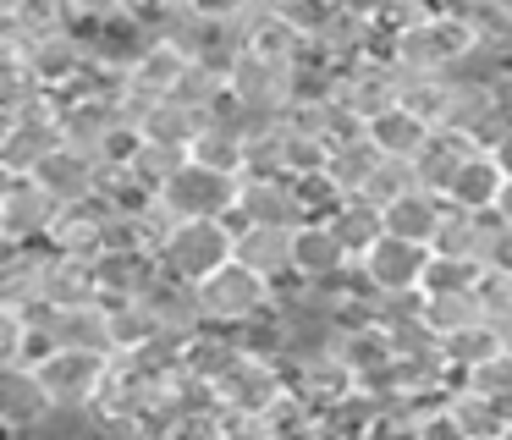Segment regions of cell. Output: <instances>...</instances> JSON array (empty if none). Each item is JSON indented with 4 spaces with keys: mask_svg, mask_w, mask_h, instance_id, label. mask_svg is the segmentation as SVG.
Returning a JSON list of instances; mask_svg holds the SVG:
<instances>
[{
    "mask_svg": "<svg viewBox=\"0 0 512 440\" xmlns=\"http://www.w3.org/2000/svg\"><path fill=\"white\" fill-rule=\"evenodd\" d=\"M292 127H303L309 138H320L331 154L347 149V143H358V138H369V121L358 116V110H347L342 99H336V88L331 94L298 99V105H292Z\"/></svg>",
    "mask_w": 512,
    "mask_h": 440,
    "instance_id": "44dd1931",
    "label": "cell"
},
{
    "mask_svg": "<svg viewBox=\"0 0 512 440\" xmlns=\"http://www.w3.org/2000/svg\"><path fill=\"white\" fill-rule=\"evenodd\" d=\"M474 297H479V308H485V319L496 330L512 325V270H507V264H490V270L479 275Z\"/></svg>",
    "mask_w": 512,
    "mask_h": 440,
    "instance_id": "bcb514c9",
    "label": "cell"
},
{
    "mask_svg": "<svg viewBox=\"0 0 512 440\" xmlns=\"http://www.w3.org/2000/svg\"><path fill=\"white\" fill-rule=\"evenodd\" d=\"M111 363L105 352H50L39 363V385L56 402V413H94L105 380H111Z\"/></svg>",
    "mask_w": 512,
    "mask_h": 440,
    "instance_id": "277c9868",
    "label": "cell"
},
{
    "mask_svg": "<svg viewBox=\"0 0 512 440\" xmlns=\"http://www.w3.org/2000/svg\"><path fill=\"white\" fill-rule=\"evenodd\" d=\"M358 270L369 275L380 297H402V292H424V270H430V248L424 242H402V237H380L375 248L358 259Z\"/></svg>",
    "mask_w": 512,
    "mask_h": 440,
    "instance_id": "7c38bea8",
    "label": "cell"
},
{
    "mask_svg": "<svg viewBox=\"0 0 512 440\" xmlns=\"http://www.w3.org/2000/svg\"><path fill=\"white\" fill-rule=\"evenodd\" d=\"M424 325L435 336H457V330H474V325H490L485 308H479L474 292H441V297H424Z\"/></svg>",
    "mask_w": 512,
    "mask_h": 440,
    "instance_id": "ab89813d",
    "label": "cell"
},
{
    "mask_svg": "<svg viewBox=\"0 0 512 440\" xmlns=\"http://www.w3.org/2000/svg\"><path fill=\"white\" fill-rule=\"evenodd\" d=\"M501 242H507V220L490 209V215H468V209H452L446 204V220L441 231H435L430 253H441V259H468V264H496L501 259Z\"/></svg>",
    "mask_w": 512,
    "mask_h": 440,
    "instance_id": "30bf717a",
    "label": "cell"
},
{
    "mask_svg": "<svg viewBox=\"0 0 512 440\" xmlns=\"http://www.w3.org/2000/svg\"><path fill=\"white\" fill-rule=\"evenodd\" d=\"M397 88H402V66L391 61V55H364V61L336 72V99H342L347 110H358L364 121L386 116V110L397 105Z\"/></svg>",
    "mask_w": 512,
    "mask_h": 440,
    "instance_id": "8fae6325",
    "label": "cell"
},
{
    "mask_svg": "<svg viewBox=\"0 0 512 440\" xmlns=\"http://www.w3.org/2000/svg\"><path fill=\"white\" fill-rule=\"evenodd\" d=\"M56 127H61V143H72V149H83V154H94V160H100L105 143H111L122 127H133V121H127V105H122V99H105V94H61Z\"/></svg>",
    "mask_w": 512,
    "mask_h": 440,
    "instance_id": "9c48e42d",
    "label": "cell"
},
{
    "mask_svg": "<svg viewBox=\"0 0 512 440\" xmlns=\"http://www.w3.org/2000/svg\"><path fill=\"white\" fill-rule=\"evenodd\" d=\"M39 325L56 336L61 352H105L116 358V330H111V303H83V308H28Z\"/></svg>",
    "mask_w": 512,
    "mask_h": 440,
    "instance_id": "4fadbf2b",
    "label": "cell"
},
{
    "mask_svg": "<svg viewBox=\"0 0 512 440\" xmlns=\"http://www.w3.org/2000/svg\"><path fill=\"white\" fill-rule=\"evenodd\" d=\"M325 226L336 231V242H342L353 259H364V253L386 237V209H380L375 198L358 193V198H342V204H336V215L325 220Z\"/></svg>",
    "mask_w": 512,
    "mask_h": 440,
    "instance_id": "1f68e13d",
    "label": "cell"
},
{
    "mask_svg": "<svg viewBox=\"0 0 512 440\" xmlns=\"http://www.w3.org/2000/svg\"><path fill=\"white\" fill-rule=\"evenodd\" d=\"M292 121L276 116V121H254L248 127V171L254 182H265V176H292Z\"/></svg>",
    "mask_w": 512,
    "mask_h": 440,
    "instance_id": "836d02e7",
    "label": "cell"
},
{
    "mask_svg": "<svg viewBox=\"0 0 512 440\" xmlns=\"http://www.w3.org/2000/svg\"><path fill=\"white\" fill-rule=\"evenodd\" d=\"M287 380L298 396H309L320 413H331L336 402H347V396H358V374L342 363V352L325 347V352H303V358L287 363Z\"/></svg>",
    "mask_w": 512,
    "mask_h": 440,
    "instance_id": "2e32d148",
    "label": "cell"
},
{
    "mask_svg": "<svg viewBox=\"0 0 512 440\" xmlns=\"http://www.w3.org/2000/svg\"><path fill=\"white\" fill-rule=\"evenodd\" d=\"M490 6H496V11H501V17H512V0H490Z\"/></svg>",
    "mask_w": 512,
    "mask_h": 440,
    "instance_id": "db71d44e",
    "label": "cell"
},
{
    "mask_svg": "<svg viewBox=\"0 0 512 440\" xmlns=\"http://www.w3.org/2000/svg\"><path fill=\"white\" fill-rule=\"evenodd\" d=\"M199 303H204V319H210V330H243L254 325V319L276 314L281 292L265 281L259 270H248V264H221V270L210 275V281H199Z\"/></svg>",
    "mask_w": 512,
    "mask_h": 440,
    "instance_id": "7a4b0ae2",
    "label": "cell"
},
{
    "mask_svg": "<svg viewBox=\"0 0 512 440\" xmlns=\"http://www.w3.org/2000/svg\"><path fill=\"white\" fill-rule=\"evenodd\" d=\"M287 369L270 358H254V352H237L232 363H226V374L215 380V396H221L226 418H265L270 402H276L281 391H287Z\"/></svg>",
    "mask_w": 512,
    "mask_h": 440,
    "instance_id": "52a82bcc",
    "label": "cell"
},
{
    "mask_svg": "<svg viewBox=\"0 0 512 440\" xmlns=\"http://www.w3.org/2000/svg\"><path fill=\"white\" fill-rule=\"evenodd\" d=\"M34 182L45 187L56 204H83V198H100V160L72 149V143H56V149L39 160Z\"/></svg>",
    "mask_w": 512,
    "mask_h": 440,
    "instance_id": "ffe728a7",
    "label": "cell"
},
{
    "mask_svg": "<svg viewBox=\"0 0 512 440\" xmlns=\"http://www.w3.org/2000/svg\"><path fill=\"white\" fill-rule=\"evenodd\" d=\"M490 154H496V165H501V171H507V182H512V138L501 143V149H490Z\"/></svg>",
    "mask_w": 512,
    "mask_h": 440,
    "instance_id": "816d5d0a",
    "label": "cell"
},
{
    "mask_svg": "<svg viewBox=\"0 0 512 440\" xmlns=\"http://www.w3.org/2000/svg\"><path fill=\"white\" fill-rule=\"evenodd\" d=\"M446 402H452V396H446ZM446 402L419 407V413H413V435H419V440H468L463 429H457V418H452V407H446Z\"/></svg>",
    "mask_w": 512,
    "mask_h": 440,
    "instance_id": "c3c4849f",
    "label": "cell"
},
{
    "mask_svg": "<svg viewBox=\"0 0 512 440\" xmlns=\"http://www.w3.org/2000/svg\"><path fill=\"white\" fill-rule=\"evenodd\" d=\"M61 143L56 116H12L0 121V171L6 176H34L39 160Z\"/></svg>",
    "mask_w": 512,
    "mask_h": 440,
    "instance_id": "7402d4cb",
    "label": "cell"
},
{
    "mask_svg": "<svg viewBox=\"0 0 512 440\" xmlns=\"http://www.w3.org/2000/svg\"><path fill=\"white\" fill-rule=\"evenodd\" d=\"M380 160H386V154H380L369 138H358V143H347V149H336V154H331L325 176H331V182L342 187V198H358V193H369V182H375Z\"/></svg>",
    "mask_w": 512,
    "mask_h": 440,
    "instance_id": "8d00e7d4",
    "label": "cell"
},
{
    "mask_svg": "<svg viewBox=\"0 0 512 440\" xmlns=\"http://www.w3.org/2000/svg\"><path fill=\"white\" fill-rule=\"evenodd\" d=\"M204 127H210V116L177 105V99H160V105H149L144 116H138L144 143H160V149H193V138H199Z\"/></svg>",
    "mask_w": 512,
    "mask_h": 440,
    "instance_id": "d6a6232c",
    "label": "cell"
},
{
    "mask_svg": "<svg viewBox=\"0 0 512 440\" xmlns=\"http://www.w3.org/2000/svg\"><path fill=\"white\" fill-rule=\"evenodd\" d=\"M446 220V198L430 193V187H413V193H402L397 204H386V231L402 242H424L430 248L435 231H441Z\"/></svg>",
    "mask_w": 512,
    "mask_h": 440,
    "instance_id": "f546056e",
    "label": "cell"
},
{
    "mask_svg": "<svg viewBox=\"0 0 512 440\" xmlns=\"http://www.w3.org/2000/svg\"><path fill=\"white\" fill-rule=\"evenodd\" d=\"M226 226L243 231V226H309L303 215V198L292 176H243V198H237V215H226Z\"/></svg>",
    "mask_w": 512,
    "mask_h": 440,
    "instance_id": "5bb4252c",
    "label": "cell"
},
{
    "mask_svg": "<svg viewBox=\"0 0 512 440\" xmlns=\"http://www.w3.org/2000/svg\"><path fill=\"white\" fill-rule=\"evenodd\" d=\"M0 22L23 28L28 39H50V33H72V28H83L78 11H72V0H23V6L12 11V17H0Z\"/></svg>",
    "mask_w": 512,
    "mask_h": 440,
    "instance_id": "60d3db41",
    "label": "cell"
},
{
    "mask_svg": "<svg viewBox=\"0 0 512 440\" xmlns=\"http://www.w3.org/2000/svg\"><path fill=\"white\" fill-rule=\"evenodd\" d=\"M485 264H468V259H441L430 253V270H424V297H441V292H474Z\"/></svg>",
    "mask_w": 512,
    "mask_h": 440,
    "instance_id": "ee69618b",
    "label": "cell"
},
{
    "mask_svg": "<svg viewBox=\"0 0 512 440\" xmlns=\"http://www.w3.org/2000/svg\"><path fill=\"white\" fill-rule=\"evenodd\" d=\"M501 440H512V413H507V429H501Z\"/></svg>",
    "mask_w": 512,
    "mask_h": 440,
    "instance_id": "11a10c76",
    "label": "cell"
},
{
    "mask_svg": "<svg viewBox=\"0 0 512 440\" xmlns=\"http://www.w3.org/2000/svg\"><path fill=\"white\" fill-rule=\"evenodd\" d=\"M441 347H446V358H452V369L468 374V369H479L485 358H496V352H501V336H496V325H474V330H457V336H446Z\"/></svg>",
    "mask_w": 512,
    "mask_h": 440,
    "instance_id": "7bdbcfd3",
    "label": "cell"
},
{
    "mask_svg": "<svg viewBox=\"0 0 512 440\" xmlns=\"http://www.w3.org/2000/svg\"><path fill=\"white\" fill-rule=\"evenodd\" d=\"M56 220L61 204L34 176H6V187H0V237H6V248H45Z\"/></svg>",
    "mask_w": 512,
    "mask_h": 440,
    "instance_id": "5b68a950",
    "label": "cell"
},
{
    "mask_svg": "<svg viewBox=\"0 0 512 440\" xmlns=\"http://www.w3.org/2000/svg\"><path fill=\"white\" fill-rule=\"evenodd\" d=\"M72 11H78L83 33H89V28H100V22L122 17V0H72Z\"/></svg>",
    "mask_w": 512,
    "mask_h": 440,
    "instance_id": "681fc988",
    "label": "cell"
},
{
    "mask_svg": "<svg viewBox=\"0 0 512 440\" xmlns=\"http://www.w3.org/2000/svg\"><path fill=\"white\" fill-rule=\"evenodd\" d=\"M452 94H457V72H402L397 105L413 110L424 127L441 132L446 121H452Z\"/></svg>",
    "mask_w": 512,
    "mask_h": 440,
    "instance_id": "f1b7e54d",
    "label": "cell"
},
{
    "mask_svg": "<svg viewBox=\"0 0 512 440\" xmlns=\"http://www.w3.org/2000/svg\"><path fill=\"white\" fill-rule=\"evenodd\" d=\"M248 6H254V0H177L182 17L204 22V28H226V22H237Z\"/></svg>",
    "mask_w": 512,
    "mask_h": 440,
    "instance_id": "7dc6e473",
    "label": "cell"
},
{
    "mask_svg": "<svg viewBox=\"0 0 512 440\" xmlns=\"http://www.w3.org/2000/svg\"><path fill=\"white\" fill-rule=\"evenodd\" d=\"M496 215H501V220H507V226H512V182H507V193H501V209H496Z\"/></svg>",
    "mask_w": 512,
    "mask_h": 440,
    "instance_id": "f5cc1de1",
    "label": "cell"
},
{
    "mask_svg": "<svg viewBox=\"0 0 512 440\" xmlns=\"http://www.w3.org/2000/svg\"><path fill=\"white\" fill-rule=\"evenodd\" d=\"M45 308H83L100 303V275L94 259H72V253H45V286H39Z\"/></svg>",
    "mask_w": 512,
    "mask_h": 440,
    "instance_id": "d4e9b609",
    "label": "cell"
},
{
    "mask_svg": "<svg viewBox=\"0 0 512 440\" xmlns=\"http://www.w3.org/2000/svg\"><path fill=\"white\" fill-rule=\"evenodd\" d=\"M237 264L259 270L270 286L298 281V226H243L237 231Z\"/></svg>",
    "mask_w": 512,
    "mask_h": 440,
    "instance_id": "9a60e30c",
    "label": "cell"
},
{
    "mask_svg": "<svg viewBox=\"0 0 512 440\" xmlns=\"http://www.w3.org/2000/svg\"><path fill=\"white\" fill-rule=\"evenodd\" d=\"M122 11H127V17H138V22H149V28H160V22L177 11V0H122Z\"/></svg>",
    "mask_w": 512,
    "mask_h": 440,
    "instance_id": "f907efd6",
    "label": "cell"
},
{
    "mask_svg": "<svg viewBox=\"0 0 512 440\" xmlns=\"http://www.w3.org/2000/svg\"><path fill=\"white\" fill-rule=\"evenodd\" d=\"M111 330H116V358H122V352L149 347L155 336H166L144 303H111Z\"/></svg>",
    "mask_w": 512,
    "mask_h": 440,
    "instance_id": "b9f144b4",
    "label": "cell"
},
{
    "mask_svg": "<svg viewBox=\"0 0 512 440\" xmlns=\"http://www.w3.org/2000/svg\"><path fill=\"white\" fill-rule=\"evenodd\" d=\"M56 418V402L39 385V369H0V424L6 435H39Z\"/></svg>",
    "mask_w": 512,
    "mask_h": 440,
    "instance_id": "ac0fdd59",
    "label": "cell"
},
{
    "mask_svg": "<svg viewBox=\"0 0 512 440\" xmlns=\"http://www.w3.org/2000/svg\"><path fill=\"white\" fill-rule=\"evenodd\" d=\"M138 303H144L149 314H155V325L166 330V336H177V341H193V336H204V330H210L204 303H199V286L177 281V275H166V270H160V281L149 286Z\"/></svg>",
    "mask_w": 512,
    "mask_h": 440,
    "instance_id": "e0dca14e",
    "label": "cell"
},
{
    "mask_svg": "<svg viewBox=\"0 0 512 440\" xmlns=\"http://www.w3.org/2000/svg\"><path fill=\"white\" fill-rule=\"evenodd\" d=\"M430 132L435 127H424V121L413 116V110H402V105H391L386 116L369 121V143H375L386 160H413V154L430 143Z\"/></svg>",
    "mask_w": 512,
    "mask_h": 440,
    "instance_id": "e575fe53",
    "label": "cell"
},
{
    "mask_svg": "<svg viewBox=\"0 0 512 440\" xmlns=\"http://www.w3.org/2000/svg\"><path fill=\"white\" fill-rule=\"evenodd\" d=\"M474 138L468 132H452V127H441V132H430V143H424L419 154H413V171H419V187H430V193H441L446 198V187L457 182V171H463L468 160H474Z\"/></svg>",
    "mask_w": 512,
    "mask_h": 440,
    "instance_id": "484cf974",
    "label": "cell"
},
{
    "mask_svg": "<svg viewBox=\"0 0 512 440\" xmlns=\"http://www.w3.org/2000/svg\"><path fill=\"white\" fill-rule=\"evenodd\" d=\"M188 165V149H160V143H144L127 165V182L138 187V198H160L171 187V176Z\"/></svg>",
    "mask_w": 512,
    "mask_h": 440,
    "instance_id": "74e56055",
    "label": "cell"
},
{
    "mask_svg": "<svg viewBox=\"0 0 512 440\" xmlns=\"http://www.w3.org/2000/svg\"><path fill=\"white\" fill-rule=\"evenodd\" d=\"M353 264H358V259L342 248V242H336V231L325 226V220L298 226V281L325 286V281H336V275H347Z\"/></svg>",
    "mask_w": 512,
    "mask_h": 440,
    "instance_id": "83f0119b",
    "label": "cell"
},
{
    "mask_svg": "<svg viewBox=\"0 0 512 440\" xmlns=\"http://www.w3.org/2000/svg\"><path fill=\"white\" fill-rule=\"evenodd\" d=\"M446 407H452L457 429H463L468 440H501V429H507V407H496L490 396L468 391V385H457Z\"/></svg>",
    "mask_w": 512,
    "mask_h": 440,
    "instance_id": "f35d334b",
    "label": "cell"
},
{
    "mask_svg": "<svg viewBox=\"0 0 512 440\" xmlns=\"http://www.w3.org/2000/svg\"><path fill=\"white\" fill-rule=\"evenodd\" d=\"M463 385H468V391H479V396H490L496 407H507V413H512V352H496V358H485L479 369H468Z\"/></svg>",
    "mask_w": 512,
    "mask_h": 440,
    "instance_id": "f6af8a7d",
    "label": "cell"
},
{
    "mask_svg": "<svg viewBox=\"0 0 512 440\" xmlns=\"http://www.w3.org/2000/svg\"><path fill=\"white\" fill-rule=\"evenodd\" d=\"M45 253H50V248H6V264H0V303L39 308V286H45Z\"/></svg>",
    "mask_w": 512,
    "mask_h": 440,
    "instance_id": "d590c367",
    "label": "cell"
},
{
    "mask_svg": "<svg viewBox=\"0 0 512 440\" xmlns=\"http://www.w3.org/2000/svg\"><path fill=\"white\" fill-rule=\"evenodd\" d=\"M336 352H342V363L358 374V380H375V374H386L391 363H397V336H391L386 319L364 314V319H347L342 325Z\"/></svg>",
    "mask_w": 512,
    "mask_h": 440,
    "instance_id": "603a6c76",
    "label": "cell"
},
{
    "mask_svg": "<svg viewBox=\"0 0 512 440\" xmlns=\"http://www.w3.org/2000/svg\"><path fill=\"white\" fill-rule=\"evenodd\" d=\"M501 193H507V171L496 165V154L479 149L474 160L457 171V182L446 187V204L468 209V215H490V209H501Z\"/></svg>",
    "mask_w": 512,
    "mask_h": 440,
    "instance_id": "4316f807",
    "label": "cell"
},
{
    "mask_svg": "<svg viewBox=\"0 0 512 440\" xmlns=\"http://www.w3.org/2000/svg\"><path fill=\"white\" fill-rule=\"evenodd\" d=\"M188 160H193V165H210V171H226V176H243V171H248V132L237 127V121L215 116L210 127L193 138Z\"/></svg>",
    "mask_w": 512,
    "mask_h": 440,
    "instance_id": "4dcf8cb0",
    "label": "cell"
},
{
    "mask_svg": "<svg viewBox=\"0 0 512 440\" xmlns=\"http://www.w3.org/2000/svg\"><path fill=\"white\" fill-rule=\"evenodd\" d=\"M171 204L177 220H226L237 215V198H243V176H226V171H210V165H182L171 176V187L160 193Z\"/></svg>",
    "mask_w": 512,
    "mask_h": 440,
    "instance_id": "8992f818",
    "label": "cell"
},
{
    "mask_svg": "<svg viewBox=\"0 0 512 440\" xmlns=\"http://www.w3.org/2000/svg\"><path fill=\"white\" fill-rule=\"evenodd\" d=\"M94 275H100V303H138V297L160 281V259L144 248L100 253V259H94Z\"/></svg>",
    "mask_w": 512,
    "mask_h": 440,
    "instance_id": "cb8c5ba5",
    "label": "cell"
},
{
    "mask_svg": "<svg viewBox=\"0 0 512 440\" xmlns=\"http://www.w3.org/2000/svg\"><path fill=\"white\" fill-rule=\"evenodd\" d=\"M155 259H160V270H166V275L199 286V281H210L221 264L237 259V231L226 226V220H182Z\"/></svg>",
    "mask_w": 512,
    "mask_h": 440,
    "instance_id": "3957f363",
    "label": "cell"
},
{
    "mask_svg": "<svg viewBox=\"0 0 512 440\" xmlns=\"http://www.w3.org/2000/svg\"><path fill=\"white\" fill-rule=\"evenodd\" d=\"M386 55L402 72H468L479 61V28L463 6H446L430 22L386 39Z\"/></svg>",
    "mask_w": 512,
    "mask_h": 440,
    "instance_id": "6da1fadb",
    "label": "cell"
},
{
    "mask_svg": "<svg viewBox=\"0 0 512 440\" xmlns=\"http://www.w3.org/2000/svg\"><path fill=\"white\" fill-rule=\"evenodd\" d=\"M116 215L111 198H83V204H61V220L50 226V253H72V259H100L105 253V220Z\"/></svg>",
    "mask_w": 512,
    "mask_h": 440,
    "instance_id": "d6986e66",
    "label": "cell"
},
{
    "mask_svg": "<svg viewBox=\"0 0 512 440\" xmlns=\"http://www.w3.org/2000/svg\"><path fill=\"white\" fill-rule=\"evenodd\" d=\"M188 50H182L177 39H149L144 55H138L133 66H127V121L138 127V116H144L149 105H160V99L177 94V83L188 77Z\"/></svg>",
    "mask_w": 512,
    "mask_h": 440,
    "instance_id": "ba28073f",
    "label": "cell"
}]
</instances>
